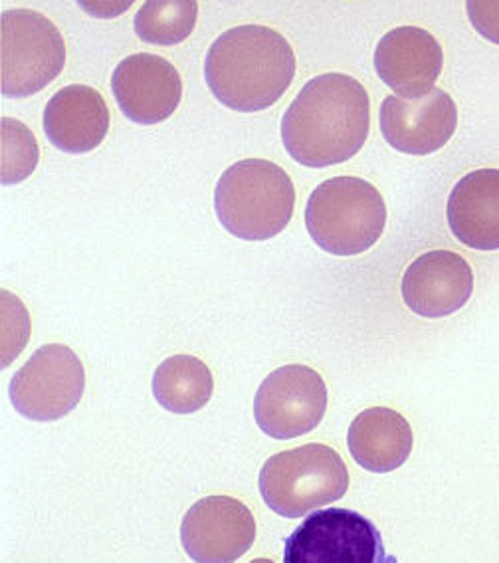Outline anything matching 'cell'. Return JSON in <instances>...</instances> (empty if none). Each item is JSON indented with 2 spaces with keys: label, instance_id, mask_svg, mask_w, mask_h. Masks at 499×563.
Listing matches in <instances>:
<instances>
[{
  "label": "cell",
  "instance_id": "6da1fadb",
  "mask_svg": "<svg viewBox=\"0 0 499 563\" xmlns=\"http://www.w3.org/2000/svg\"><path fill=\"white\" fill-rule=\"evenodd\" d=\"M369 93L347 74L308 81L281 120V141L293 162L323 169L350 162L369 137Z\"/></svg>",
  "mask_w": 499,
  "mask_h": 563
},
{
  "label": "cell",
  "instance_id": "7a4b0ae2",
  "mask_svg": "<svg viewBox=\"0 0 499 563\" xmlns=\"http://www.w3.org/2000/svg\"><path fill=\"white\" fill-rule=\"evenodd\" d=\"M296 76V54L280 32L260 24L220 34L204 60V78L214 98L242 113L271 108Z\"/></svg>",
  "mask_w": 499,
  "mask_h": 563
},
{
  "label": "cell",
  "instance_id": "3957f363",
  "mask_svg": "<svg viewBox=\"0 0 499 563\" xmlns=\"http://www.w3.org/2000/svg\"><path fill=\"white\" fill-rule=\"evenodd\" d=\"M214 209L220 224L242 241H270L293 217L296 189L290 175L268 159L230 165L217 185Z\"/></svg>",
  "mask_w": 499,
  "mask_h": 563
},
{
  "label": "cell",
  "instance_id": "277c9868",
  "mask_svg": "<svg viewBox=\"0 0 499 563\" xmlns=\"http://www.w3.org/2000/svg\"><path fill=\"white\" fill-rule=\"evenodd\" d=\"M387 224V205L373 183L333 177L311 192L306 227L321 251L357 256L373 249Z\"/></svg>",
  "mask_w": 499,
  "mask_h": 563
},
{
  "label": "cell",
  "instance_id": "5b68a950",
  "mask_svg": "<svg viewBox=\"0 0 499 563\" xmlns=\"http://www.w3.org/2000/svg\"><path fill=\"white\" fill-rule=\"evenodd\" d=\"M350 490V468L328 444L311 443L281 451L262 466L260 494L271 512L284 518L337 503Z\"/></svg>",
  "mask_w": 499,
  "mask_h": 563
},
{
  "label": "cell",
  "instance_id": "8992f818",
  "mask_svg": "<svg viewBox=\"0 0 499 563\" xmlns=\"http://www.w3.org/2000/svg\"><path fill=\"white\" fill-rule=\"evenodd\" d=\"M66 42L42 12L12 9L0 16V91L31 98L60 76Z\"/></svg>",
  "mask_w": 499,
  "mask_h": 563
},
{
  "label": "cell",
  "instance_id": "52a82bcc",
  "mask_svg": "<svg viewBox=\"0 0 499 563\" xmlns=\"http://www.w3.org/2000/svg\"><path fill=\"white\" fill-rule=\"evenodd\" d=\"M86 391L80 357L60 343L42 345L14 373L9 387L14 409L31 421L51 422L78 407Z\"/></svg>",
  "mask_w": 499,
  "mask_h": 563
},
{
  "label": "cell",
  "instance_id": "ba28073f",
  "mask_svg": "<svg viewBox=\"0 0 499 563\" xmlns=\"http://www.w3.org/2000/svg\"><path fill=\"white\" fill-rule=\"evenodd\" d=\"M379 530L347 508H325L308 516L286 540V563L389 562Z\"/></svg>",
  "mask_w": 499,
  "mask_h": 563
},
{
  "label": "cell",
  "instance_id": "9c48e42d",
  "mask_svg": "<svg viewBox=\"0 0 499 563\" xmlns=\"http://www.w3.org/2000/svg\"><path fill=\"white\" fill-rule=\"evenodd\" d=\"M328 411V385L308 365H284L271 372L254 399V417L278 441H290L318 429Z\"/></svg>",
  "mask_w": 499,
  "mask_h": 563
},
{
  "label": "cell",
  "instance_id": "30bf717a",
  "mask_svg": "<svg viewBox=\"0 0 499 563\" xmlns=\"http://www.w3.org/2000/svg\"><path fill=\"white\" fill-rule=\"evenodd\" d=\"M254 540V514L232 496L200 498L180 523V542L192 562H236L250 552Z\"/></svg>",
  "mask_w": 499,
  "mask_h": 563
},
{
  "label": "cell",
  "instance_id": "8fae6325",
  "mask_svg": "<svg viewBox=\"0 0 499 563\" xmlns=\"http://www.w3.org/2000/svg\"><path fill=\"white\" fill-rule=\"evenodd\" d=\"M380 131L390 147L404 155H430L442 150L458 128V108L444 90L417 100L387 96L379 113Z\"/></svg>",
  "mask_w": 499,
  "mask_h": 563
},
{
  "label": "cell",
  "instance_id": "7c38bea8",
  "mask_svg": "<svg viewBox=\"0 0 499 563\" xmlns=\"http://www.w3.org/2000/svg\"><path fill=\"white\" fill-rule=\"evenodd\" d=\"M111 90L131 121L153 125L169 120L179 108L182 80L169 60L140 52L118 64L111 76Z\"/></svg>",
  "mask_w": 499,
  "mask_h": 563
},
{
  "label": "cell",
  "instance_id": "4fadbf2b",
  "mask_svg": "<svg viewBox=\"0 0 499 563\" xmlns=\"http://www.w3.org/2000/svg\"><path fill=\"white\" fill-rule=\"evenodd\" d=\"M400 290L410 312L429 320L446 318L472 298L474 272L458 252L430 251L410 264Z\"/></svg>",
  "mask_w": 499,
  "mask_h": 563
},
{
  "label": "cell",
  "instance_id": "5bb4252c",
  "mask_svg": "<svg viewBox=\"0 0 499 563\" xmlns=\"http://www.w3.org/2000/svg\"><path fill=\"white\" fill-rule=\"evenodd\" d=\"M442 66L440 42L419 26L392 29L375 51V70L380 80L404 100H417L434 90Z\"/></svg>",
  "mask_w": 499,
  "mask_h": 563
},
{
  "label": "cell",
  "instance_id": "9a60e30c",
  "mask_svg": "<svg viewBox=\"0 0 499 563\" xmlns=\"http://www.w3.org/2000/svg\"><path fill=\"white\" fill-rule=\"evenodd\" d=\"M44 131L60 152H93L110 131V108L100 91L71 84L56 91L46 103Z\"/></svg>",
  "mask_w": 499,
  "mask_h": 563
},
{
  "label": "cell",
  "instance_id": "2e32d148",
  "mask_svg": "<svg viewBox=\"0 0 499 563\" xmlns=\"http://www.w3.org/2000/svg\"><path fill=\"white\" fill-rule=\"evenodd\" d=\"M452 234L474 251H499V169L464 175L450 192Z\"/></svg>",
  "mask_w": 499,
  "mask_h": 563
},
{
  "label": "cell",
  "instance_id": "e0dca14e",
  "mask_svg": "<svg viewBox=\"0 0 499 563\" xmlns=\"http://www.w3.org/2000/svg\"><path fill=\"white\" fill-rule=\"evenodd\" d=\"M353 461L369 473H392L409 461L414 433L410 422L389 407H370L351 422L347 433Z\"/></svg>",
  "mask_w": 499,
  "mask_h": 563
},
{
  "label": "cell",
  "instance_id": "ac0fdd59",
  "mask_svg": "<svg viewBox=\"0 0 499 563\" xmlns=\"http://www.w3.org/2000/svg\"><path fill=\"white\" fill-rule=\"evenodd\" d=\"M214 377L195 355H173L153 375V395L163 409L177 415L197 412L210 401Z\"/></svg>",
  "mask_w": 499,
  "mask_h": 563
},
{
  "label": "cell",
  "instance_id": "d6986e66",
  "mask_svg": "<svg viewBox=\"0 0 499 563\" xmlns=\"http://www.w3.org/2000/svg\"><path fill=\"white\" fill-rule=\"evenodd\" d=\"M199 19V4L192 0H149L135 14V34L157 46H175L187 41Z\"/></svg>",
  "mask_w": 499,
  "mask_h": 563
},
{
  "label": "cell",
  "instance_id": "ffe728a7",
  "mask_svg": "<svg viewBox=\"0 0 499 563\" xmlns=\"http://www.w3.org/2000/svg\"><path fill=\"white\" fill-rule=\"evenodd\" d=\"M41 159L38 141L31 128L14 118L0 120V181L19 185L36 172Z\"/></svg>",
  "mask_w": 499,
  "mask_h": 563
},
{
  "label": "cell",
  "instance_id": "44dd1931",
  "mask_svg": "<svg viewBox=\"0 0 499 563\" xmlns=\"http://www.w3.org/2000/svg\"><path fill=\"white\" fill-rule=\"evenodd\" d=\"M31 338V318L14 294L2 290V367H9Z\"/></svg>",
  "mask_w": 499,
  "mask_h": 563
},
{
  "label": "cell",
  "instance_id": "7402d4cb",
  "mask_svg": "<svg viewBox=\"0 0 499 563\" xmlns=\"http://www.w3.org/2000/svg\"><path fill=\"white\" fill-rule=\"evenodd\" d=\"M468 19L474 29L494 44H499V2H468Z\"/></svg>",
  "mask_w": 499,
  "mask_h": 563
},
{
  "label": "cell",
  "instance_id": "603a6c76",
  "mask_svg": "<svg viewBox=\"0 0 499 563\" xmlns=\"http://www.w3.org/2000/svg\"><path fill=\"white\" fill-rule=\"evenodd\" d=\"M80 7L91 16L113 19V16H120V14L127 11L131 2H80Z\"/></svg>",
  "mask_w": 499,
  "mask_h": 563
}]
</instances>
